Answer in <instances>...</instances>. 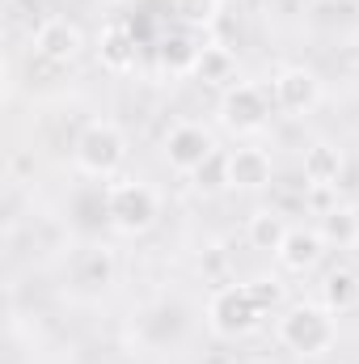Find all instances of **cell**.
Listing matches in <instances>:
<instances>
[{
  "label": "cell",
  "instance_id": "cell-18",
  "mask_svg": "<svg viewBox=\"0 0 359 364\" xmlns=\"http://www.w3.org/2000/svg\"><path fill=\"white\" fill-rule=\"evenodd\" d=\"M174 4H178V13L190 26H203V21H211L220 13V0H174Z\"/></svg>",
  "mask_w": 359,
  "mask_h": 364
},
{
  "label": "cell",
  "instance_id": "cell-11",
  "mask_svg": "<svg viewBox=\"0 0 359 364\" xmlns=\"http://www.w3.org/2000/svg\"><path fill=\"white\" fill-rule=\"evenodd\" d=\"M300 170H304V186H334L338 174H343V153H338L334 144L317 140V144H309V149H304Z\"/></svg>",
  "mask_w": 359,
  "mask_h": 364
},
{
  "label": "cell",
  "instance_id": "cell-10",
  "mask_svg": "<svg viewBox=\"0 0 359 364\" xmlns=\"http://www.w3.org/2000/svg\"><path fill=\"white\" fill-rule=\"evenodd\" d=\"M321 255H326V237L317 229H287V237H283V246H279L275 259L287 272H313L321 263Z\"/></svg>",
  "mask_w": 359,
  "mask_h": 364
},
{
  "label": "cell",
  "instance_id": "cell-16",
  "mask_svg": "<svg viewBox=\"0 0 359 364\" xmlns=\"http://www.w3.org/2000/svg\"><path fill=\"white\" fill-rule=\"evenodd\" d=\"M237 73V55L228 47H203L199 60H194V77L207 81V85H228Z\"/></svg>",
  "mask_w": 359,
  "mask_h": 364
},
{
  "label": "cell",
  "instance_id": "cell-14",
  "mask_svg": "<svg viewBox=\"0 0 359 364\" xmlns=\"http://www.w3.org/2000/svg\"><path fill=\"white\" fill-rule=\"evenodd\" d=\"M97 51H101V64H106L110 73H127V68H136V38L127 34L123 21H110V26L101 30Z\"/></svg>",
  "mask_w": 359,
  "mask_h": 364
},
{
  "label": "cell",
  "instance_id": "cell-17",
  "mask_svg": "<svg viewBox=\"0 0 359 364\" xmlns=\"http://www.w3.org/2000/svg\"><path fill=\"white\" fill-rule=\"evenodd\" d=\"M321 305L330 314H347L359 305V279L355 272H330L326 284H321Z\"/></svg>",
  "mask_w": 359,
  "mask_h": 364
},
{
  "label": "cell",
  "instance_id": "cell-7",
  "mask_svg": "<svg viewBox=\"0 0 359 364\" xmlns=\"http://www.w3.org/2000/svg\"><path fill=\"white\" fill-rule=\"evenodd\" d=\"M270 97H275V106H279L283 114H296V119H300V114L317 110V102H321V81H317V73L292 64V68H279V73H275Z\"/></svg>",
  "mask_w": 359,
  "mask_h": 364
},
{
  "label": "cell",
  "instance_id": "cell-15",
  "mask_svg": "<svg viewBox=\"0 0 359 364\" xmlns=\"http://www.w3.org/2000/svg\"><path fill=\"white\" fill-rule=\"evenodd\" d=\"M72 284H81V288H110L114 284V259H110V250H81L77 259H72Z\"/></svg>",
  "mask_w": 359,
  "mask_h": 364
},
{
  "label": "cell",
  "instance_id": "cell-19",
  "mask_svg": "<svg viewBox=\"0 0 359 364\" xmlns=\"http://www.w3.org/2000/svg\"><path fill=\"white\" fill-rule=\"evenodd\" d=\"M250 292H254V301L263 305V314H270V309L283 301V288H279L275 279H254V284H250Z\"/></svg>",
  "mask_w": 359,
  "mask_h": 364
},
{
  "label": "cell",
  "instance_id": "cell-13",
  "mask_svg": "<svg viewBox=\"0 0 359 364\" xmlns=\"http://www.w3.org/2000/svg\"><path fill=\"white\" fill-rule=\"evenodd\" d=\"M287 229H292V225L283 220V212H275V208H258V212L250 216V225H245V237H250L254 250H263V255H279Z\"/></svg>",
  "mask_w": 359,
  "mask_h": 364
},
{
  "label": "cell",
  "instance_id": "cell-9",
  "mask_svg": "<svg viewBox=\"0 0 359 364\" xmlns=\"http://www.w3.org/2000/svg\"><path fill=\"white\" fill-rule=\"evenodd\" d=\"M224 166H228V186H237V191H263L270 186L275 178V166H270V153L263 149H233L228 157H224Z\"/></svg>",
  "mask_w": 359,
  "mask_h": 364
},
{
  "label": "cell",
  "instance_id": "cell-5",
  "mask_svg": "<svg viewBox=\"0 0 359 364\" xmlns=\"http://www.w3.org/2000/svg\"><path fill=\"white\" fill-rule=\"evenodd\" d=\"M270 102H275V97H267L263 85L233 81V85L224 90V97H220V119H224L228 132H237V136H254V132L267 127Z\"/></svg>",
  "mask_w": 359,
  "mask_h": 364
},
{
  "label": "cell",
  "instance_id": "cell-3",
  "mask_svg": "<svg viewBox=\"0 0 359 364\" xmlns=\"http://www.w3.org/2000/svg\"><path fill=\"white\" fill-rule=\"evenodd\" d=\"M72 161L89 178H114L123 170V161H127V136H123V127L110 123V119H93L89 127L77 136V144H72Z\"/></svg>",
  "mask_w": 359,
  "mask_h": 364
},
{
  "label": "cell",
  "instance_id": "cell-2",
  "mask_svg": "<svg viewBox=\"0 0 359 364\" xmlns=\"http://www.w3.org/2000/svg\"><path fill=\"white\" fill-rule=\"evenodd\" d=\"M161 216V199L148 182L140 178H118L106 186V220L123 233V237H140L157 225Z\"/></svg>",
  "mask_w": 359,
  "mask_h": 364
},
{
  "label": "cell",
  "instance_id": "cell-4",
  "mask_svg": "<svg viewBox=\"0 0 359 364\" xmlns=\"http://www.w3.org/2000/svg\"><path fill=\"white\" fill-rule=\"evenodd\" d=\"M263 318H267V314H263V305L254 301L250 284H224V288H216L211 301H207V331L220 335V339H241V335H250Z\"/></svg>",
  "mask_w": 359,
  "mask_h": 364
},
{
  "label": "cell",
  "instance_id": "cell-12",
  "mask_svg": "<svg viewBox=\"0 0 359 364\" xmlns=\"http://www.w3.org/2000/svg\"><path fill=\"white\" fill-rule=\"evenodd\" d=\"M317 233L326 237V246L355 250V246H359V212H355V208H347V203L326 208V212H321V229H317Z\"/></svg>",
  "mask_w": 359,
  "mask_h": 364
},
{
  "label": "cell",
  "instance_id": "cell-6",
  "mask_svg": "<svg viewBox=\"0 0 359 364\" xmlns=\"http://www.w3.org/2000/svg\"><path fill=\"white\" fill-rule=\"evenodd\" d=\"M161 157L174 174H199L216 157V136L203 123H178V127H170V136L161 144Z\"/></svg>",
  "mask_w": 359,
  "mask_h": 364
},
{
  "label": "cell",
  "instance_id": "cell-20",
  "mask_svg": "<svg viewBox=\"0 0 359 364\" xmlns=\"http://www.w3.org/2000/svg\"><path fill=\"white\" fill-rule=\"evenodd\" d=\"M355 250H359V246H355Z\"/></svg>",
  "mask_w": 359,
  "mask_h": 364
},
{
  "label": "cell",
  "instance_id": "cell-1",
  "mask_svg": "<svg viewBox=\"0 0 359 364\" xmlns=\"http://www.w3.org/2000/svg\"><path fill=\"white\" fill-rule=\"evenodd\" d=\"M279 343L300 360H321L338 343V322L326 305H287L275 326Z\"/></svg>",
  "mask_w": 359,
  "mask_h": 364
},
{
  "label": "cell",
  "instance_id": "cell-8",
  "mask_svg": "<svg viewBox=\"0 0 359 364\" xmlns=\"http://www.w3.org/2000/svg\"><path fill=\"white\" fill-rule=\"evenodd\" d=\"M34 51L51 64H72L81 51H85V34L77 21L68 17H47L38 30H34Z\"/></svg>",
  "mask_w": 359,
  "mask_h": 364
}]
</instances>
